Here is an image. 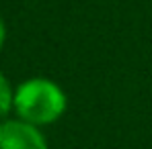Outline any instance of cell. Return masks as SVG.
I'll return each mask as SVG.
<instances>
[{
    "mask_svg": "<svg viewBox=\"0 0 152 149\" xmlns=\"http://www.w3.org/2000/svg\"><path fill=\"white\" fill-rule=\"evenodd\" d=\"M15 110L29 125L53 123L66 106L64 92L50 80H29L15 92Z\"/></svg>",
    "mask_w": 152,
    "mask_h": 149,
    "instance_id": "6da1fadb",
    "label": "cell"
},
{
    "mask_svg": "<svg viewBox=\"0 0 152 149\" xmlns=\"http://www.w3.org/2000/svg\"><path fill=\"white\" fill-rule=\"evenodd\" d=\"M0 149H48L45 139L25 121L0 123Z\"/></svg>",
    "mask_w": 152,
    "mask_h": 149,
    "instance_id": "7a4b0ae2",
    "label": "cell"
},
{
    "mask_svg": "<svg viewBox=\"0 0 152 149\" xmlns=\"http://www.w3.org/2000/svg\"><path fill=\"white\" fill-rule=\"evenodd\" d=\"M12 102H15V94L10 90V84H8V80L4 76L0 74V121L8 114Z\"/></svg>",
    "mask_w": 152,
    "mask_h": 149,
    "instance_id": "3957f363",
    "label": "cell"
},
{
    "mask_svg": "<svg viewBox=\"0 0 152 149\" xmlns=\"http://www.w3.org/2000/svg\"><path fill=\"white\" fill-rule=\"evenodd\" d=\"M4 35H6V33H4V23L0 21V49H2V45H4Z\"/></svg>",
    "mask_w": 152,
    "mask_h": 149,
    "instance_id": "277c9868",
    "label": "cell"
}]
</instances>
